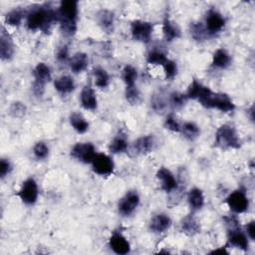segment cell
I'll return each instance as SVG.
<instances>
[{"label":"cell","instance_id":"obj_35","mask_svg":"<svg viewBox=\"0 0 255 255\" xmlns=\"http://www.w3.org/2000/svg\"><path fill=\"white\" fill-rule=\"evenodd\" d=\"M167 60H168V58L166 57V55L160 50L149 51L148 54L146 55V62L149 65H154V66L160 65V66H162Z\"/></svg>","mask_w":255,"mask_h":255},{"label":"cell","instance_id":"obj_37","mask_svg":"<svg viewBox=\"0 0 255 255\" xmlns=\"http://www.w3.org/2000/svg\"><path fill=\"white\" fill-rule=\"evenodd\" d=\"M150 106L154 112L162 113L167 107V102L160 93L154 94L150 99Z\"/></svg>","mask_w":255,"mask_h":255},{"label":"cell","instance_id":"obj_23","mask_svg":"<svg viewBox=\"0 0 255 255\" xmlns=\"http://www.w3.org/2000/svg\"><path fill=\"white\" fill-rule=\"evenodd\" d=\"M154 146V138L151 134L141 135L133 142V149L137 154H146L152 151Z\"/></svg>","mask_w":255,"mask_h":255},{"label":"cell","instance_id":"obj_13","mask_svg":"<svg viewBox=\"0 0 255 255\" xmlns=\"http://www.w3.org/2000/svg\"><path fill=\"white\" fill-rule=\"evenodd\" d=\"M156 177L160 182V188L165 192H173L177 189L178 183L174 174L166 167H160L156 171Z\"/></svg>","mask_w":255,"mask_h":255},{"label":"cell","instance_id":"obj_15","mask_svg":"<svg viewBox=\"0 0 255 255\" xmlns=\"http://www.w3.org/2000/svg\"><path fill=\"white\" fill-rule=\"evenodd\" d=\"M15 52V46L9 33L4 27L1 28L0 33V57L3 61H9L12 59Z\"/></svg>","mask_w":255,"mask_h":255},{"label":"cell","instance_id":"obj_42","mask_svg":"<svg viewBox=\"0 0 255 255\" xmlns=\"http://www.w3.org/2000/svg\"><path fill=\"white\" fill-rule=\"evenodd\" d=\"M163 126L166 129L173 132H180V129H181V125L177 122L176 118L172 114L166 117V119L164 120Z\"/></svg>","mask_w":255,"mask_h":255},{"label":"cell","instance_id":"obj_34","mask_svg":"<svg viewBox=\"0 0 255 255\" xmlns=\"http://www.w3.org/2000/svg\"><path fill=\"white\" fill-rule=\"evenodd\" d=\"M122 78L124 83L126 84V87L134 86L135 81L137 79V71L134 67L131 65H126L122 72Z\"/></svg>","mask_w":255,"mask_h":255},{"label":"cell","instance_id":"obj_45","mask_svg":"<svg viewBox=\"0 0 255 255\" xmlns=\"http://www.w3.org/2000/svg\"><path fill=\"white\" fill-rule=\"evenodd\" d=\"M246 233L251 240H255V221L254 220H251L246 225Z\"/></svg>","mask_w":255,"mask_h":255},{"label":"cell","instance_id":"obj_25","mask_svg":"<svg viewBox=\"0 0 255 255\" xmlns=\"http://www.w3.org/2000/svg\"><path fill=\"white\" fill-rule=\"evenodd\" d=\"M180 229L186 235L193 236L200 232V225L192 214H188L181 219Z\"/></svg>","mask_w":255,"mask_h":255},{"label":"cell","instance_id":"obj_18","mask_svg":"<svg viewBox=\"0 0 255 255\" xmlns=\"http://www.w3.org/2000/svg\"><path fill=\"white\" fill-rule=\"evenodd\" d=\"M96 20L98 25L101 27V29L104 32L108 34H111L114 32L115 15L111 10H108V9L99 10L96 15Z\"/></svg>","mask_w":255,"mask_h":255},{"label":"cell","instance_id":"obj_19","mask_svg":"<svg viewBox=\"0 0 255 255\" xmlns=\"http://www.w3.org/2000/svg\"><path fill=\"white\" fill-rule=\"evenodd\" d=\"M81 105L85 110L95 111L98 107V100L95 91L91 86H85L80 94Z\"/></svg>","mask_w":255,"mask_h":255},{"label":"cell","instance_id":"obj_14","mask_svg":"<svg viewBox=\"0 0 255 255\" xmlns=\"http://www.w3.org/2000/svg\"><path fill=\"white\" fill-rule=\"evenodd\" d=\"M211 93L212 91L208 87L204 86L203 84L198 82L196 79H193V81L188 86V89L185 95L188 99L197 100L201 105Z\"/></svg>","mask_w":255,"mask_h":255},{"label":"cell","instance_id":"obj_11","mask_svg":"<svg viewBox=\"0 0 255 255\" xmlns=\"http://www.w3.org/2000/svg\"><path fill=\"white\" fill-rule=\"evenodd\" d=\"M139 204V196L136 191L129 190L128 191L119 201L118 210L119 213L123 216H129L133 213L136 207Z\"/></svg>","mask_w":255,"mask_h":255},{"label":"cell","instance_id":"obj_20","mask_svg":"<svg viewBox=\"0 0 255 255\" xmlns=\"http://www.w3.org/2000/svg\"><path fill=\"white\" fill-rule=\"evenodd\" d=\"M171 225V219L165 213H158L154 215L149 222V229L153 233H163Z\"/></svg>","mask_w":255,"mask_h":255},{"label":"cell","instance_id":"obj_22","mask_svg":"<svg viewBox=\"0 0 255 255\" xmlns=\"http://www.w3.org/2000/svg\"><path fill=\"white\" fill-rule=\"evenodd\" d=\"M89 65V57L86 53L78 52L69 60V66L73 73L79 74L84 72Z\"/></svg>","mask_w":255,"mask_h":255},{"label":"cell","instance_id":"obj_44","mask_svg":"<svg viewBox=\"0 0 255 255\" xmlns=\"http://www.w3.org/2000/svg\"><path fill=\"white\" fill-rule=\"evenodd\" d=\"M56 58L59 62L61 63H64L68 60L69 58V50H68V47L67 46H62L58 49L57 51V54H56Z\"/></svg>","mask_w":255,"mask_h":255},{"label":"cell","instance_id":"obj_33","mask_svg":"<svg viewBox=\"0 0 255 255\" xmlns=\"http://www.w3.org/2000/svg\"><path fill=\"white\" fill-rule=\"evenodd\" d=\"M93 75L95 78V85L100 88V89H105L109 86L110 84V76L108 74V72L101 68V67H97L94 69L93 71Z\"/></svg>","mask_w":255,"mask_h":255},{"label":"cell","instance_id":"obj_5","mask_svg":"<svg viewBox=\"0 0 255 255\" xmlns=\"http://www.w3.org/2000/svg\"><path fill=\"white\" fill-rule=\"evenodd\" d=\"M34 83L32 91L36 97H42L45 91V85L52 80L50 68L45 63H38L33 70Z\"/></svg>","mask_w":255,"mask_h":255},{"label":"cell","instance_id":"obj_24","mask_svg":"<svg viewBox=\"0 0 255 255\" xmlns=\"http://www.w3.org/2000/svg\"><path fill=\"white\" fill-rule=\"evenodd\" d=\"M188 205L192 212L200 210L204 205V195L200 188L193 187L187 193Z\"/></svg>","mask_w":255,"mask_h":255},{"label":"cell","instance_id":"obj_21","mask_svg":"<svg viewBox=\"0 0 255 255\" xmlns=\"http://www.w3.org/2000/svg\"><path fill=\"white\" fill-rule=\"evenodd\" d=\"M162 35H163V39L166 42H171L180 37L179 27L167 16H165L162 21Z\"/></svg>","mask_w":255,"mask_h":255},{"label":"cell","instance_id":"obj_28","mask_svg":"<svg viewBox=\"0 0 255 255\" xmlns=\"http://www.w3.org/2000/svg\"><path fill=\"white\" fill-rule=\"evenodd\" d=\"M69 122L73 128L79 133H85L89 129V123L81 113H72L69 117Z\"/></svg>","mask_w":255,"mask_h":255},{"label":"cell","instance_id":"obj_2","mask_svg":"<svg viewBox=\"0 0 255 255\" xmlns=\"http://www.w3.org/2000/svg\"><path fill=\"white\" fill-rule=\"evenodd\" d=\"M78 1L63 0L57 9V18L62 34L66 37H72L77 32L78 22Z\"/></svg>","mask_w":255,"mask_h":255},{"label":"cell","instance_id":"obj_9","mask_svg":"<svg viewBox=\"0 0 255 255\" xmlns=\"http://www.w3.org/2000/svg\"><path fill=\"white\" fill-rule=\"evenodd\" d=\"M17 195L20 197V199L27 205H33L37 199H38V195H39V190H38V184L36 182V180L32 177L26 179L20 190L18 191Z\"/></svg>","mask_w":255,"mask_h":255},{"label":"cell","instance_id":"obj_10","mask_svg":"<svg viewBox=\"0 0 255 255\" xmlns=\"http://www.w3.org/2000/svg\"><path fill=\"white\" fill-rule=\"evenodd\" d=\"M92 168L98 175L109 176L114 172L115 163L109 155L105 153H97L92 161Z\"/></svg>","mask_w":255,"mask_h":255},{"label":"cell","instance_id":"obj_8","mask_svg":"<svg viewBox=\"0 0 255 255\" xmlns=\"http://www.w3.org/2000/svg\"><path fill=\"white\" fill-rule=\"evenodd\" d=\"M97 152L91 142H77L71 149V155L83 163H92Z\"/></svg>","mask_w":255,"mask_h":255},{"label":"cell","instance_id":"obj_27","mask_svg":"<svg viewBox=\"0 0 255 255\" xmlns=\"http://www.w3.org/2000/svg\"><path fill=\"white\" fill-rule=\"evenodd\" d=\"M75 81L70 76H61L54 81V88L60 94H70L75 90Z\"/></svg>","mask_w":255,"mask_h":255},{"label":"cell","instance_id":"obj_38","mask_svg":"<svg viewBox=\"0 0 255 255\" xmlns=\"http://www.w3.org/2000/svg\"><path fill=\"white\" fill-rule=\"evenodd\" d=\"M27 111L26 106L21 102H13L9 108V114L11 117L20 119L25 116Z\"/></svg>","mask_w":255,"mask_h":255},{"label":"cell","instance_id":"obj_17","mask_svg":"<svg viewBox=\"0 0 255 255\" xmlns=\"http://www.w3.org/2000/svg\"><path fill=\"white\" fill-rule=\"evenodd\" d=\"M111 249L119 255L128 254L130 251V245L128 239L121 232H114L109 240Z\"/></svg>","mask_w":255,"mask_h":255},{"label":"cell","instance_id":"obj_1","mask_svg":"<svg viewBox=\"0 0 255 255\" xmlns=\"http://www.w3.org/2000/svg\"><path fill=\"white\" fill-rule=\"evenodd\" d=\"M56 22H58L57 10L48 4L35 6L26 15V26L30 31L40 30L48 34Z\"/></svg>","mask_w":255,"mask_h":255},{"label":"cell","instance_id":"obj_3","mask_svg":"<svg viewBox=\"0 0 255 255\" xmlns=\"http://www.w3.org/2000/svg\"><path fill=\"white\" fill-rule=\"evenodd\" d=\"M214 146L221 149L240 148L241 141L235 128L228 124L220 126L215 132Z\"/></svg>","mask_w":255,"mask_h":255},{"label":"cell","instance_id":"obj_32","mask_svg":"<svg viewBox=\"0 0 255 255\" xmlns=\"http://www.w3.org/2000/svg\"><path fill=\"white\" fill-rule=\"evenodd\" d=\"M180 132L184 135L189 140H194L197 138L200 134V128L199 127L192 123V122H185L183 125H181V129Z\"/></svg>","mask_w":255,"mask_h":255},{"label":"cell","instance_id":"obj_41","mask_svg":"<svg viewBox=\"0 0 255 255\" xmlns=\"http://www.w3.org/2000/svg\"><path fill=\"white\" fill-rule=\"evenodd\" d=\"M163 71H164V75H165V79L167 80H172L176 74H177V65L174 61L172 60H167L163 65Z\"/></svg>","mask_w":255,"mask_h":255},{"label":"cell","instance_id":"obj_31","mask_svg":"<svg viewBox=\"0 0 255 255\" xmlns=\"http://www.w3.org/2000/svg\"><path fill=\"white\" fill-rule=\"evenodd\" d=\"M25 15H27V13H25V11L22 9L14 8L5 15V23L9 26H19L22 23Z\"/></svg>","mask_w":255,"mask_h":255},{"label":"cell","instance_id":"obj_26","mask_svg":"<svg viewBox=\"0 0 255 255\" xmlns=\"http://www.w3.org/2000/svg\"><path fill=\"white\" fill-rule=\"evenodd\" d=\"M211 64L214 68L226 69L231 65V56L225 49L219 48L213 53Z\"/></svg>","mask_w":255,"mask_h":255},{"label":"cell","instance_id":"obj_12","mask_svg":"<svg viewBox=\"0 0 255 255\" xmlns=\"http://www.w3.org/2000/svg\"><path fill=\"white\" fill-rule=\"evenodd\" d=\"M225 19L217 10H208L205 18V28L210 36L219 33L225 26Z\"/></svg>","mask_w":255,"mask_h":255},{"label":"cell","instance_id":"obj_36","mask_svg":"<svg viewBox=\"0 0 255 255\" xmlns=\"http://www.w3.org/2000/svg\"><path fill=\"white\" fill-rule=\"evenodd\" d=\"M187 100L186 95L179 92H172L169 94L168 98V102L173 109H181L186 104Z\"/></svg>","mask_w":255,"mask_h":255},{"label":"cell","instance_id":"obj_16","mask_svg":"<svg viewBox=\"0 0 255 255\" xmlns=\"http://www.w3.org/2000/svg\"><path fill=\"white\" fill-rule=\"evenodd\" d=\"M249 242L247 236L241 231V228L227 231V243L225 247H235L240 250L246 251L248 249Z\"/></svg>","mask_w":255,"mask_h":255},{"label":"cell","instance_id":"obj_30","mask_svg":"<svg viewBox=\"0 0 255 255\" xmlns=\"http://www.w3.org/2000/svg\"><path fill=\"white\" fill-rule=\"evenodd\" d=\"M128 143L126 135L124 134H118L114 137V139L111 141L109 145V149L112 153H123L126 152L128 149Z\"/></svg>","mask_w":255,"mask_h":255},{"label":"cell","instance_id":"obj_39","mask_svg":"<svg viewBox=\"0 0 255 255\" xmlns=\"http://www.w3.org/2000/svg\"><path fill=\"white\" fill-rule=\"evenodd\" d=\"M125 96L127 101L130 104V105H135L139 102L140 99V95H139V91L137 90V88L134 86H129V87H126V91H125Z\"/></svg>","mask_w":255,"mask_h":255},{"label":"cell","instance_id":"obj_6","mask_svg":"<svg viewBox=\"0 0 255 255\" xmlns=\"http://www.w3.org/2000/svg\"><path fill=\"white\" fill-rule=\"evenodd\" d=\"M153 32V24L142 20H133L130 23V34L134 41L148 43Z\"/></svg>","mask_w":255,"mask_h":255},{"label":"cell","instance_id":"obj_43","mask_svg":"<svg viewBox=\"0 0 255 255\" xmlns=\"http://www.w3.org/2000/svg\"><path fill=\"white\" fill-rule=\"evenodd\" d=\"M11 170H12V165L10 161L6 158H2L0 161V177L4 178L6 175L10 173Z\"/></svg>","mask_w":255,"mask_h":255},{"label":"cell","instance_id":"obj_4","mask_svg":"<svg viewBox=\"0 0 255 255\" xmlns=\"http://www.w3.org/2000/svg\"><path fill=\"white\" fill-rule=\"evenodd\" d=\"M206 109H216L222 113H230L235 109V104L227 94L212 92L201 104Z\"/></svg>","mask_w":255,"mask_h":255},{"label":"cell","instance_id":"obj_40","mask_svg":"<svg viewBox=\"0 0 255 255\" xmlns=\"http://www.w3.org/2000/svg\"><path fill=\"white\" fill-rule=\"evenodd\" d=\"M33 153L38 159H45L49 155V147L44 141H38L34 145Z\"/></svg>","mask_w":255,"mask_h":255},{"label":"cell","instance_id":"obj_29","mask_svg":"<svg viewBox=\"0 0 255 255\" xmlns=\"http://www.w3.org/2000/svg\"><path fill=\"white\" fill-rule=\"evenodd\" d=\"M189 32L192 39L197 42H203L210 37L209 33L207 32L204 24L201 22H192L189 26Z\"/></svg>","mask_w":255,"mask_h":255},{"label":"cell","instance_id":"obj_7","mask_svg":"<svg viewBox=\"0 0 255 255\" xmlns=\"http://www.w3.org/2000/svg\"><path fill=\"white\" fill-rule=\"evenodd\" d=\"M226 204L230 210L236 214L247 211L249 207V200L244 190L237 189L232 191L225 199Z\"/></svg>","mask_w":255,"mask_h":255}]
</instances>
